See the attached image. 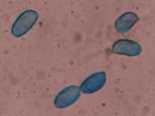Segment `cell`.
Wrapping results in <instances>:
<instances>
[{"instance_id": "obj_2", "label": "cell", "mask_w": 155, "mask_h": 116, "mask_svg": "<svg viewBox=\"0 0 155 116\" xmlns=\"http://www.w3.org/2000/svg\"><path fill=\"white\" fill-rule=\"evenodd\" d=\"M81 89L76 85L66 87L58 94L55 98L54 104L58 108H65L72 105L80 96Z\"/></svg>"}, {"instance_id": "obj_3", "label": "cell", "mask_w": 155, "mask_h": 116, "mask_svg": "<svg viewBox=\"0 0 155 116\" xmlns=\"http://www.w3.org/2000/svg\"><path fill=\"white\" fill-rule=\"evenodd\" d=\"M111 51L114 53L134 56L140 54L141 52V47L135 41L129 40H119L113 44Z\"/></svg>"}, {"instance_id": "obj_5", "label": "cell", "mask_w": 155, "mask_h": 116, "mask_svg": "<svg viewBox=\"0 0 155 116\" xmlns=\"http://www.w3.org/2000/svg\"><path fill=\"white\" fill-rule=\"evenodd\" d=\"M138 21V16L133 12H126L119 17L115 23V27L119 32L124 33L133 27Z\"/></svg>"}, {"instance_id": "obj_4", "label": "cell", "mask_w": 155, "mask_h": 116, "mask_svg": "<svg viewBox=\"0 0 155 116\" xmlns=\"http://www.w3.org/2000/svg\"><path fill=\"white\" fill-rule=\"evenodd\" d=\"M106 82V74L104 72H99L91 75L83 81L80 86L81 91L85 94H91L98 91Z\"/></svg>"}, {"instance_id": "obj_1", "label": "cell", "mask_w": 155, "mask_h": 116, "mask_svg": "<svg viewBox=\"0 0 155 116\" xmlns=\"http://www.w3.org/2000/svg\"><path fill=\"white\" fill-rule=\"evenodd\" d=\"M38 17V13L32 10H27L21 13L12 26V34L15 37L24 36L33 27Z\"/></svg>"}]
</instances>
